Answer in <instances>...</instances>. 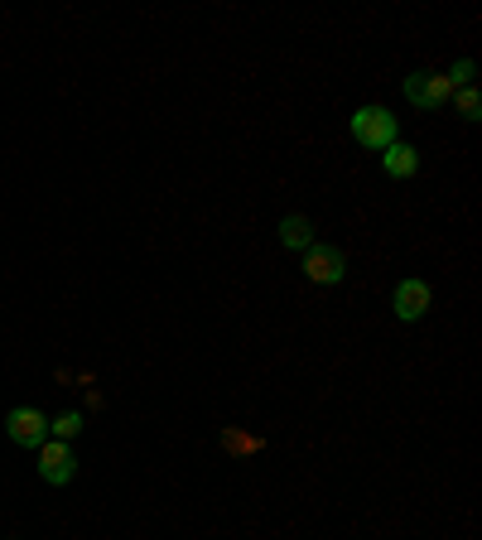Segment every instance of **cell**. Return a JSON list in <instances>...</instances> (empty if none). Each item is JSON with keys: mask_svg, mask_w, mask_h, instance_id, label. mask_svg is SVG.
I'll return each mask as SVG.
<instances>
[{"mask_svg": "<svg viewBox=\"0 0 482 540\" xmlns=\"http://www.w3.org/2000/svg\"><path fill=\"white\" fill-rule=\"evenodd\" d=\"M304 275H309L314 285H343V275H348V256H343L338 246L314 242L309 251H304Z\"/></svg>", "mask_w": 482, "mask_h": 540, "instance_id": "277c9868", "label": "cell"}, {"mask_svg": "<svg viewBox=\"0 0 482 540\" xmlns=\"http://www.w3.org/2000/svg\"><path fill=\"white\" fill-rule=\"evenodd\" d=\"M39 478L49 487H68L78 478V454H73V444H63V439H44L39 449Z\"/></svg>", "mask_w": 482, "mask_h": 540, "instance_id": "7a4b0ae2", "label": "cell"}, {"mask_svg": "<svg viewBox=\"0 0 482 540\" xmlns=\"http://www.w3.org/2000/svg\"><path fill=\"white\" fill-rule=\"evenodd\" d=\"M444 78H449V87H454V92H458V87H468V82H473V58H458Z\"/></svg>", "mask_w": 482, "mask_h": 540, "instance_id": "7c38bea8", "label": "cell"}, {"mask_svg": "<svg viewBox=\"0 0 482 540\" xmlns=\"http://www.w3.org/2000/svg\"><path fill=\"white\" fill-rule=\"evenodd\" d=\"M348 131H352V140L362 145V150H386V145H396L401 140V121L391 116L386 107H357L348 116Z\"/></svg>", "mask_w": 482, "mask_h": 540, "instance_id": "6da1fadb", "label": "cell"}, {"mask_svg": "<svg viewBox=\"0 0 482 540\" xmlns=\"http://www.w3.org/2000/svg\"><path fill=\"white\" fill-rule=\"evenodd\" d=\"M454 107H458V116H463V121H478V116H482V97H478V87H473V82L454 92Z\"/></svg>", "mask_w": 482, "mask_h": 540, "instance_id": "8fae6325", "label": "cell"}, {"mask_svg": "<svg viewBox=\"0 0 482 540\" xmlns=\"http://www.w3.org/2000/svg\"><path fill=\"white\" fill-rule=\"evenodd\" d=\"M381 169H386L391 179H415V174H420V150L405 145V140H396V145L381 150Z\"/></svg>", "mask_w": 482, "mask_h": 540, "instance_id": "52a82bcc", "label": "cell"}, {"mask_svg": "<svg viewBox=\"0 0 482 540\" xmlns=\"http://www.w3.org/2000/svg\"><path fill=\"white\" fill-rule=\"evenodd\" d=\"M429 304H434V290H429V280H420V275L401 280L396 295H391V309H396L401 324H420V319L429 314Z\"/></svg>", "mask_w": 482, "mask_h": 540, "instance_id": "5b68a950", "label": "cell"}, {"mask_svg": "<svg viewBox=\"0 0 482 540\" xmlns=\"http://www.w3.org/2000/svg\"><path fill=\"white\" fill-rule=\"evenodd\" d=\"M222 449L241 459V454H261V449H266V439H256V434L237 430V425H222Z\"/></svg>", "mask_w": 482, "mask_h": 540, "instance_id": "9c48e42d", "label": "cell"}, {"mask_svg": "<svg viewBox=\"0 0 482 540\" xmlns=\"http://www.w3.org/2000/svg\"><path fill=\"white\" fill-rule=\"evenodd\" d=\"M5 434H10V444H20V449H39V444L49 439V415L34 410V405H15V410L5 415Z\"/></svg>", "mask_w": 482, "mask_h": 540, "instance_id": "3957f363", "label": "cell"}, {"mask_svg": "<svg viewBox=\"0 0 482 540\" xmlns=\"http://www.w3.org/2000/svg\"><path fill=\"white\" fill-rule=\"evenodd\" d=\"M78 434H82V415H78V410H63V415H54V420H49V439L73 444Z\"/></svg>", "mask_w": 482, "mask_h": 540, "instance_id": "30bf717a", "label": "cell"}, {"mask_svg": "<svg viewBox=\"0 0 482 540\" xmlns=\"http://www.w3.org/2000/svg\"><path fill=\"white\" fill-rule=\"evenodd\" d=\"M449 97H454V87H449L444 73H425V68H420V73L405 78V102H415L420 111H439Z\"/></svg>", "mask_w": 482, "mask_h": 540, "instance_id": "8992f818", "label": "cell"}, {"mask_svg": "<svg viewBox=\"0 0 482 540\" xmlns=\"http://www.w3.org/2000/svg\"><path fill=\"white\" fill-rule=\"evenodd\" d=\"M280 246H285V251H309V246H314V222L304 213L280 217Z\"/></svg>", "mask_w": 482, "mask_h": 540, "instance_id": "ba28073f", "label": "cell"}]
</instances>
